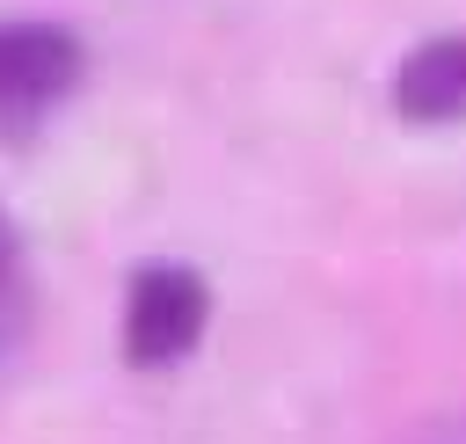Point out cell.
Returning <instances> with one entry per match:
<instances>
[{"instance_id": "cell-4", "label": "cell", "mask_w": 466, "mask_h": 444, "mask_svg": "<svg viewBox=\"0 0 466 444\" xmlns=\"http://www.w3.org/2000/svg\"><path fill=\"white\" fill-rule=\"evenodd\" d=\"M29 313H36V291H29L22 226H15V218H7V204H0V349H15V342H22Z\"/></svg>"}, {"instance_id": "cell-3", "label": "cell", "mask_w": 466, "mask_h": 444, "mask_svg": "<svg viewBox=\"0 0 466 444\" xmlns=\"http://www.w3.org/2000/svg\"><path fill=\"white\" fill-rule=\"evenodd\" d=\"M393 109L408 124H466V29L422 36L393 66Z\"/></svg>"}, {"instance_id": "cell-1", "label": "cell", "mask_w": 466, "mask_h": 444, "mask_svg": "<svg viewBox=\"0 0 466 444\" xmlns=\"http://www.w3.org/2000/svg\"><path fill=\"white\" fill-rule=\"evenodd\" d=\"M211 320V284L189 262H138L124 284V357L138 371L153 364H182L204 342Z\"/></svg>"}, {"instance_id": "cell-2", "label": "cell", "mask_w": 466, "mask_h": 444, "mask_svg": "<svg viewBox=\"0 0 466 444\" xmlns=\"http://www.w3.org/2000/svg\"><path fill=\"white\" fill-rule=\"evenodd\" d=\"M87 73V51L66 22H0V124L22 131L51 116Z\"/></svg>"}]
</instances>
